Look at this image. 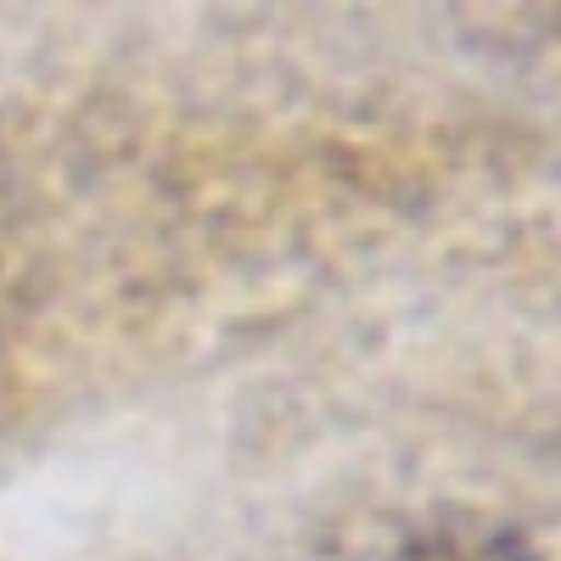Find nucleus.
Returning a JSON list of instances; mask_svg holds the SVG:
<instances>
[{
	"label": "nucleus",
	"instance_id": "1",
	"mask_svg": "<svg viewBox=\"0 0 561 561\" xmlns=\"http://www.w3.org/2000/svg\"><path fill=\"white\" fill-rule=\"evenodd\" d=\"M399 561H539L511 528L489 523H438L427 534H415Z\"/></svg>",
	"mask_w": 561,
	"mask_h": 561
}]
</instances>
